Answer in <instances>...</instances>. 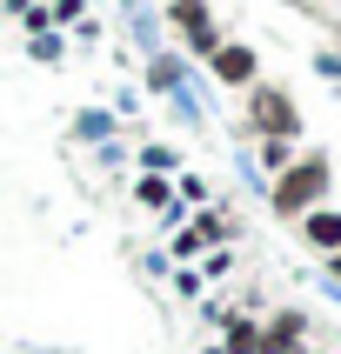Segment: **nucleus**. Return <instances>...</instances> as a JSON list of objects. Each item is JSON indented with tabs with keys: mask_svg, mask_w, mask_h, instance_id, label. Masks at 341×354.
I'll return each instance as SVG.
<instances>
[{
	"mask_svg": "<svg viewBox=\"0 0 341 354\" xmlns=\"http://www.w3.org/2000/svg\"><path fill=\"white\" fill-rule=\"evenodd\" d=\"M308 248L341 254V214H308Z\"/></svg>",
	"mask_w": 341,
	"mask_h": 354,
	"instance_id": "nucleus-5",
	"label": "nucleus"
},
{
	"mask_svg": "<svg viewBox=\"0 0 341 354\" xmlns=\"http://www.w3.org/2000/svg\"><path fill=\"white\" fill-rule=\"evenodd\" d=\"M321 194H328V160L308 154V160H295V167H281V180H275V214H315Z\"/></svg>",
	"mask_w": 341,
	"mask_h": 354,
	"instance_id": "nucleus-1",
	"label": "nucleus"
},
{
	"mask_svg": "<svg viewBox=\"0 0 341 354\" xmlns=\"http://www.w3.org/2000/svg\"><path fill=\"white\" fill-rule=\"evenodd\" d=\"M208 60H214V74L234 80V87H241V80H255V54H248V47H214Z\"/></svg>",
	"mask_w": 341,
	"mask_h": 354,
	"instance_id": "nucleus-4",
	"label": "nucleus"
},
{
	"mask_svg": "<svg viewBox=\"0 0 341 354\" xmlns=\"http://www.w3.org/2000/svg\"><path fill=\"white\" fill-rule=\"evenodd\" d=\"M255 127H268V140H295L301 134V120H295V107H288V94L281 87H255Z\"/></svg>",
	"mask_w": 341,
	"mask_h": 354,
	"instance_id": "nucleus-2",
	"label": "nucleus"
},
{
	"mask_svg": "<svg viewBox=\"0 0 341 354\" xmlns=\"http://www.w3.org/2000/svg\"><path fill=\"white\" fill-rule=\"evenodd\" d=\"M261 167H275V174H281V167H288V140H261Z\"/></svg>",
	"mask_w": 341,
	"mask_h": 354,
	"instance_id": "nucleus-6",
	"label": "nucleus"
},
{
	"mask_svg": "<svg viewBox=\"0 0 341 354\" xmlns=\"http://www.w3.org/2000/svg\"><path fill=\"white\" fill-rule=\"evenodd\" d=\"M167 20L194 40V54H214V20H208V7H201V0H174V7H167Z\"/></svg>",
	"mask_w": 341,
	"mask_h": 354,
	"instance_id": "nucleus-3",
	"label": "nucleus"
},
{
	"mask_svg": "<svg viewBox=\"0 0 341 354\" xmlns=\"http://www.w3.org/2000/svg\"><path fill=\"white\" fill-rule=\"evenodd\" d=\"M335 274H341V254H335Z\"/></svg>",
	"mask_w": 341,
	"mask_h": 354,
	"instance_id": "nucleus-7",
	"label": "nucleus"
}]
</instances>
